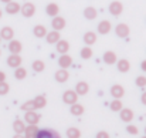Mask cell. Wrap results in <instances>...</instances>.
<instances>
[{"instance_id":"cell-48","label":"cell","mask_w":146,"mask_h":138,"mask_svg":"<svg viewBox=\"0 0 146 138\" xmlns=\"http://www.w3.org/2000/svg\"><path fill=\"white\" fill-rule=\"evenodd\" d=\"M0 42H1V37H0Z\"/></svg>"},{"instance_id":"cell-44","label":"cell","mask_w":146,"mask_h":138,"mask_svg":"<svg viewBox=\"0 0 146 138\" xmlns=\"http://www.w3.org/2000/svg\"><path fill=\"white\" fill-rule=\"evenodd\" d=\"M0 1H3V3H9V1H11V0H0Z\"/></svg>"},{"instance_id":"cell-14","label":"cell","mask_w":146,"mask_h":138,"mask_svg":"<svg viewBox=\"0 0 146 138\" xmlns=\"http://www.w3.org/2000/svg\"><path fill=\"white\" fill-rule=\"evenodd\" d=\"M112 29V24L109 20H102L98 23V33L99 34H108Z\"/></svg>"},{"instance_id":"cell-26","label":"cell","mask_w":146,"mask_h":138,"mask_svg":"<svg viewBox=\"0 0 146 138\" xmlns=\"http://www.w3.org/2000/svg\"><path fill=\"white\" fill-rule=\"evenodd\" d=\"M33 34H34L37 39H43V37H46V34H47V29H46V26H43V24H37V26H34V29H33Z\"/></svg>"},{"instance_id":"cell-22","label":"cell","mask_w":146,"mask_h":138,"mask_svg":"<svg viewBox=\"0 0 146 138\" xmlns=\"http://www.w3.org/2000/svg\"><path fill=\"white\" fill-rule=\"evenodd\" d=\"M84 105L82 104H80V102H74V104H71V108H70V113L72 114V115H75V117H80V115H82L84 114Z\"/></svg>"},{"instance_id":"cell-9","label":"cell","mask_w":146,"mask_h":138,"mask_svg":"<svg viewBox=\"0 0 146 138\" xmlns=\"http://www.w3.org/2000/svg\"><path fill=\"white\" fill-rule=\"evenodd\" d=\"M9 51L11 53V54H20L21 53V50H23V44L19 42V40H14V39H11L10 42H9Z\"/></svg>"},{"instance_id":"cell-49","label":"cell","mask_w":146,"mask_h":138,"mask_svg":"<svg viewBox=\"0 0 146 138\" xmlns=\"http://www.w3.org/2000/svg\"><path fill=\"white\" fill-rule=\"evenodd\" d=\"M0 54H1V51H0Z\"/></svg>"},{"instance_id":"cell-18","label":"cell","mask_w":146,"mask_h":138,"mask_svg":"<svg viewBox=\"0 0 146 138\" xmlns=\"http://www.w3.org/2000/svg\"><path fill=\"white\" fill-rule=\"evenodd\" d=\"M6 13L7 14H17L19 11H20V4L17 3V1H9V3H6Z\"/></svg>"},{"instance_id":"cell-31","label":"cell","mask_w":146,"mask_h":138,"mask_svg":"<svg viewBox=\"0 0 146 138\" xmlns=\"http://www.w3.org/2000/svg\"><path fill=\"white\" fill-rule=\"evenodd\" d=\"M80 56L84 58V60H90L92 56H94V51H92V48L91 46H85L81 48V51H80Z\"/></svg>"},{"instance_id":"cell-28","label":"cell","mask_w":146,"mask_h":138,"mask_svg":"<svg viewBox=\"0 0 146 138\" xmlns=\"http://www.w3.org/2000/svg\"><path fill=\"white\" fill-rule=\"evenodd\" d=\"M24 128H26V123L23 120H16L13 123V130L16 134H23L24 133Z\"/></svg>"},{"instance_id":"cell-35","label":"cell","mask_w":146,"mask_h":138,"mask_svg":"<svg viewBox=\"0 0 146 138\" xmlns=\"http://www.w3.org/2000/svg\"><path fill=\"white\" fill-rule=\"evenodd\" d=\"M23 111H34L36 110V105H34V101L33 100H29V101H26L24 104H21V107H20Z\"/></svg>"},{"instance_id":"cell-40","label":"cell","mask_w":146,"mask_h":138,"mask_svg":"<svg viewBox=\"0 0 146 138\" xmlns=\"http://www.w3.org/2000/svg\"><path fill=\"white\" fill-rule=\"evenodd\" d=\"M141 101H142L143 105H146V91H143V94L141 95Z\"/></svg>"},{"instance_id":"cell-10","label":"cell","mask_w":146,"mask_h":138,"mask_svg":"<svg viewBox=\"0 0 146 138\" xmlns=\"http://www.w3.org/2000/svg\"><path fill=\"white\" fill-rule=\"evenodd\" d=\"M54 77H55V81L57 83H65L70 78V73H68L67 68H60V70L55 71V76Z\"/></svg>"},{"instance_id":"cell-13","label":"cell","mask_w":146,"mask_h":138,"mask_svg":"<svg viewBox=\"0 0 146 138\" xmlns=\"http://www.w3.org/2000/svg\"><path fill=\"white\" fill-rule=\"evenodd\" d=\"M111 95L113 97V98H122L123 95H125V88L121 86V84H113L112 87H111Z\"/></svg>"},{"instance_id":"cell-36","label":"cell","mask_w":146,"mask_h":138,"mask_svg":"<svg viewBox=\"0 0 146 138\" xmlns=\"http://www.w3.org/2000/svg\"><path fill=\"white\" fill-rule=\"evenodd\" d=\"M135 84H136V87H139V88H145L146 87V77L145 76H138V77L135 78Z\"/></svg>"},{"instance_id":"cell-33","label":"cell","mask_w":146,"mask_h":138,"mask_svg":"<svg viewBox=\"0 0 146 138\" xmlns=\"http://www.w3.org/2000/svg\"><path fill=\"white\" fill-rule=\"evenodd\" d=\"M65 135L68 138H81V131L75 127H70L65 133Z\"/></svg>"},{"instance_id":"cell-15","label":"cell","mask_w":146,"mask_h":138,"mask_svg":"<svg viewBox=\"0 0 146 138\" xmlns=\"http://www.w3.org/2000/svg\"><path fill=\"white\" fill-rule=\"evenodd\" d=\"M116 67H118V71H121V73H128L129 70H131V63H129V60H126V58H121V60H116Z\"/></svg>"},{"instance_id":"cell-24","label":"cell","mask_w":146,"mask_h":138,"mask_svg":"<svg viewBox=\"0 0 146 138\" xmlns=\"http://www.w3.org/2000/svg\"><path fill=\"white\" fill-rule=\"evenodd\" d=\"M97 16H98V11L95 7L90 6V7H85V9H84V17H85L87 20H95Z\"/></svg>"},{"instance_id":"cell-29","label":"cell","mask_w":146,"mask_h":138,"mask_svg":"<svg viewBox=\"0 0 146 138\" xmlns=\"http://www.w3.org/2000/svg\"><path fill=\"white\" fill-rule=\"evenodd\" d=\"M34 105H36V110H40V108H44L47 105V98L44 95H37L34 100Z\"/></svg>"},{"instance_id":"cell-19","label":"cell","mask_w":146,"mask_h":138,"mask_svg":"<svg viewBox=\"0 0 146 138\" xmlns=\"http://www.w3.org/2000/svg\"><path fill=\"white\" fill-rule=\"evenodd\" d=\"M116 60H118V57H116L115 51L108 50V51H105V53H104V63H105V64L112 66V64H115V63H116Z\"/></svg>"},{"instance_id":"cell-27","label":"cell","mask_w":146,"mask_h":138,"mask_svg":"<svg viewBox=\"0 0 146 138\" xmlns=\"http://www.w3.org/2000/svg\"><path fill=\"white\" fill-rule=\"evenodd\" d=\"M82 39H84V43H85L87 46H92V44H95V42H97V33H94V31H87Z\"/></svg>"},{"instance_id":"cell-3","label":"cell","mask_w":146,"mask_h":138,"mask_svg":"<svg viewBox=\"0 0 146 138\" xmlns=\"http://www.w3.org/2000/svg\"><path fill=\"white\" fill-rule=\"evenodd\" d=\"M115 33H116L118 37H121V39H126V37L129 36V33H131V29H129L128 24H125V23H119V24L115 27Z\"/></svg>"},{"instance_id":"cell-32","label":"cell","mask_w":146,"mask_h":138,"mask_svg":"<svg viewBox=\"0 0 146 138\" xmlns=\"http://www.w3.org/2000/svg\"><path fill=\"white\" fill-rule=\"evenodd\" d=\"M14 77L17 78V80H24L26 77H27V70L26 68H23V67H16L14 68Z\"/></svg>"},{"instance_id":"cell-1","label":"cell","mask_w":146,"mask_h":138,"mask_svg":"<svg viewBox=\"0 0 146 138\" xmlns=\"http://www.w3.org/2000/svg\"><path fill=\"white\" fill-rule=\"evenodd\" d=\"M20 13L24 17H33L36 14V6H34V3L26 1L23 6H20Z\"/></svg>"},{"instance_id":"cell-11","label":"cell","mask_w":146,"mask_h":138,"mask_svg":"<svg viewBox=\"0 0 146 138\" xmlns=\"http://www.w3.org/2000/svg\"><path fill=\"white\" fill-rule=\"evenodd\" d=\"M37 133H38V127H37V124H29V125H26V128H24V137L26 138H36L37 137Z\"/></svg>"},{"instance_id":"cell-20","label":"cell","mask_w":146,"mask_h":138,"mask_svg":"<svg viewBox=\"0 0 146 138\" xmlns=\"http://www.w3.org/2000/svg\"><path fill=\"white\" fill-rule=\"evenodd\" d=\"M119 115H121V120L123 123H131L133 120V111L131 108H122L119 111Z\"/></svg>"},{"instance_id":"cell-39","label":"cell","mask_w":146,"mask_h":138,"mask_svg":"<svg viewBox=\"0 0 146 138\" xmlns=\"http://www.w3.org/2000/svg\"><path fill=\"white\" fill-rule=\"evenodd\" d=\"M109 137H111V135H109L106 131H99L97 134V138H109Z\"/></svg>"},{"instance_id":"cell-12","label":"cell","mask_w":146,"mask_h":138,"mask_svg":"<svg viewBox=\"0 0 146 138\" xmlns=\"http://www.w3.org/2000/svg\"><path fill=\"white\" fill-rule=\"evenodd\" d=\"M58 66H60L61 68H68V67H71V66H72V57L68 56L67 53H65V54H61L60 58H58Z\"/></svg>"},{"instance_id":"cell-6","label":"cell","mask_w":146,"mask_h":138,"mask_svg":"<svg viewBox=\"0 0 146 138\" xmlns=\"http://www.w3.org/2000/svg\"><path fill=\"white\" fill-rule=\"evenodd\" d=\"M36 138H61L60 134L51 128H43V130H38L37 133V137Z\"/></svg>"},{"instance_id":"cell-8","label":"cell","mask_w":146,"mask_h":138,"mask_svg":"<svg viewBox=\"0 0 146 138\" xmlns=\"http://www.w3.org/2000/svg\"><path fill=\"white\" fill-rule=\"evenodd\" d=\"M21 61H23V58H21L20 54H11L10 53V56L7 57V66L11 67V68H16V67L21 66Z\"/></svg>"},{"instance_id":"cell-34","label":"cell","mask_w":146,"mask_h":138,"mask_svg":"<svg viewBox=\"0 0 146 138\" xmlns=\"http://www.w3.org/2000/svg\"><path fill=\"white\" fill-rule=\"evenodd\" d=\"M31 67H33V70H34L36 73H41V71H44L46 64H44V61H41V60H34L33 64H31Z\"/></svg>"},{"instance_id":"cell-16","label":"cell","mask_w":146,"mask_h":138,"mask_svg":"<svg viewBox=\"0 0 146 138\" xmlns=\"http://www.w3.org/2000/svg\"><path fill=\"white\" fill-rule=\"evenodd\" d=\"M0 37H1V40L10 42V40L14 37V30H13L11 27H9V26H4V27L0 30Z\"/></svg>"},{"instance_id":"cell-5","label":"cell","mask_w":146,"mask_h":138,"mask_svg":"<svg viewBox=\"0 0 146 138\" xmlns=\"http://www.w3.org/2000/svg\"><path fill=\"white\" fill-rule=\"evenodd\" d=\"M108 10H109V13H111L112 16H119V14H122V11H123V4H122L121 1H118V0H113V1L109 4Z\"/></svg>"},{"instance_id":"cell-17","label":"cell","mask_w":146,"mask_h":138,"mask_svg":"<svg viewBox=\"0 0 146 138\" xmlns=\"http://www.w3.org/2000/svg\"><path fill=\"white\" fill-rule=\"evenodd\" d=\"M61 39V34H60V31H57V30H51V31H47V34H46V42L48 43V44H55L58 40Z\"/></svg>"},{"instance_id":"cell-23","label":"cell","mask_w":146,"mask_h":138,"mask_svg":"<svg viewBox=\"0 0 146 138\" xmlns=\"http://www.w3.org/2000/svg\"><path fill=\"white\" fill-rule=\"evenodd\" d=\"M55 47H57V51L60 53V54H65V53H68V50H70V43L67 42V40H58L57 43H55Z\"/></svg>"},{"instance_id":"cell-46","label":"cell","mask_w":146,"mask_h":138,"mask_svg":"<svg viewBox=\"0 0 146 138\" xmlns=\"http://www.w3.org/2000/svg\"><path fill=\"white\" fill-rule=\"evenodd\" d=\"M145 135H146V127H145Z\"/></svg>"},{"instance_id":"cell-30","label":"cell","mask_w":146,"mask_h":138,"mask_svg":"<svg viewBox=\"0 0 146 138\" xmlns=\"http://www.w3.org/2000/svg\"><path fill=\"white\" fill-rule=\"evenodd\" d=\"M109 108L113 111V113H119L122 108H123V105H122V101H121V98H113L112 101H111V104H109Z\"/></svg>"},{"instance_id":"cell-2","label":"cell","mask_w":146,"mask_h":138,"mask_svg":"<svg viewBox=\"0 0 146 138\" xmlns=\"http://www.w3.org/2000/svg\"><path fill=\"white\" fill-rule=\"evenodd\" d=\"M65 26H67V21H65L64 17H61V16H58V14L52 17V21H51V27H52V30L61 31Z\"/></svg>"},{"instance_id":"cell-38","label":"cell","mask_w":146,"mask_h":138,"mask_svg":"<svg viewBox=\"0 0 146 138\" xmlns=\"http://www.w3.org/2000/svg\"><path fill=\"white\" fill-rule=\"evenodd\" d=\"M126 131H128V134H131V135H138V133H139L138 127L133 125V124H129V125L126 127Z\"/></svg>"},{"instance_id":"cell-41","label":"cell","mask_w":146,"mask_h":138,"mask_svg":"<svg viewBox=\"0 0 146 138\" xmlns=\"http://www.w3.org/2000/svg\"><path fill=\"white\" fill-rule=\"evenodd\" d=\"M141 68H142L143 73H146V60H143V61L141 63Z\"/></svg>"},{"instance_id":"cell-7","label":"cell","mask_w":146,"mask_h":138,"mask_svg":"<svg viewBox=\"0 0 146 138\" xmlns=\"http://www.w3.org/2000/svg\"><path fill=\"white\" fill-rule=\"evenodd\" d=\"M40 121V115L34 111H24V123L26 124H37Z\"/></svg>"},{"instance_id":"cell-47","label":"cell","mask_w":146,"mask_h":138,"mask_svg":"<svg viewBox=\"0 0 146 138\" xmlns=\"http://www.w3.org/2000/svg\"><path fill=\"white\" fill-rule=\"evenodd\" d=\"M142 138H146V135H143V137H142Z\"/></svg>"},{"instance_id":"cell-43","label":"cell","mask_w":146,"mask_h":138,"mask_svg":"<svg viewBox=\"0 0 146 138\" xmlns=\"http://www.w3.org/2000/svg\"><path fill=\"white\" fill-rule=\"evenodd\" d=\"M13 138H26L23 134H16V135H13Z\"/></svg>"},{"instance_id":"cell-21","label":"cell","mask_w":146,"mask_h":138,"mask_svg":"<svg viewBox=\"0 0 146 138\" xmlns=\"http://www.w3.org/2000/svg\"><path fill=\"white\" fill-rule=\"evenodd\" d=\"M88 91H90V86H88L87 81H80V83H77L75 92H77L78 95H87Z\"/></svg>"},{"instance_id":"cell-37","label":"cell","mask_w":146,"mask_h":138,"mask_svg":"<svg viewBox=\"0 0 146 138\" xmlns=\"http://www.w3.org/2000/svg\"><path fill=\"white\" fill-rule=\"evenodd\" d=\"M10 91V86L6 81H0V95H6Z\"/></svg>"},{"instance_id":"cell-42","label":"cell","mask_w":146,"mask_h":138,"mask_svg":"<svg viewBox=\"0 0 146 138\" xmlns=\"http://www.w3.org/2000/svg\"><path fill=\"white\" fill-rule=\"evenodd\" d=\"M0 81H6V73L0 71Z\"/></svg>"},{"instance_id":"cell-4","label":"cell","mask_w":146,"mask_h":138,"mask_svg":"<svg viewBox=\"0 0 146 138\" xmlns=\"http://www.w3.org/2000/svg\"><path fill=\"white\" fill-rule=\"evenodd\" d=\"M62 101L65 104L71 105V104H74V102L78 101V94L74 91V90H67V91L62 94Z\"/></svg>"},{"instance_id":"cell-25","label":"cell","mask_w":146,"mask_h":138,"mask_svg":"<svg viewBox=\"0 0 146 138\" xmlns=\"http://www.w3.org/2000/svg\"><path fill=\"white\" fill-rule=\"evenodd\" d=\"M46 13L48 14L50 17L57 16V14L60 13V6H58L57 3H48V4L46 6Z\"/></svg>"},{"instance_id":"cell-45","label":"cell","mask_w":146,"mask_h":138,"mask_svg":"<svg viewBox=\"0 0 146 138\" xmlns=\"http://www.w3.org/2000/svg\"><path fill=\"white\" fill-rule=\"evenodd\" d=\"M1 14H3V13H1V9H0V19H1Z\"/></svg>"}]
</instances>
